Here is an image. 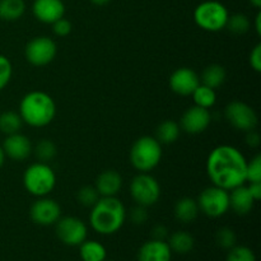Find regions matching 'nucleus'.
Returning <instances> with one entry per match:
<instances>
[{"label":"nucleus","mask_w":261,"mask_h":261,"mask_svg":"<svg viewBox=\"0 0 261 261\" xmlns=\"http://www.w3.org/2000/svg\"><path fill=\"white\" fill-rule=\"evenodd\" d=\"M246 167L245 155L232 145L214 148L206 161V172L213 185L227 191L244 185L247 181Z\"/></svg>","instance_id":"nucleus-1"},{"label":"nucleus","mask_w":261,"mask_h":261,"mask_svg":"<svg viewBox=\"0 0 261 261\" xmlns=\"http://www.w3.org/2000/svg\"><path fill=\"white\" fill-rule=\"evenodd\" d=\"M126 211L121 201L115 196H102L92 206L89 223L99 234H114L124 226Z\"/></svg>","instance_id":"nucleus-2"},{"label":"nucleus","mask_w":261,"mask_h":261,"mask_svg":"<svg viewBox=\"0 0 261 261\" xmlns=\"http://www.w3.org/2000/svg\"><path fill=\"white\" fill-rule=\"evenodd\" d=\"M19 115L23 122L30 126L43 127L55 119L56 103L46 92L32 91L20 101Z\"/></svg>","instance_id":"nucleus-3"},{"label":"nucleus","mask_w":261,"mask_h":261,"mask_svg":"<svg viewBox=\"0 0 261 261\" xmlns=\"http://www.w3.org/2000/svg\"><path fill=\"white\" fill-rule=\"evenodd\" d=\"M162 160V144L153 137H142L130 149V162L139 172H149Z\"/></svg>","instance_id":"nucleus-4"},{"label":"nucleus","mask_w":261,"mask_h":261,"mask_svg":"<svg viewBox=\"0 0 261 261\" xmlns=\"http://www.w3.org/2000/svg\"><path fill=\"white\" fill-rule=\"evenodd\" d=\"M23 185L31 195L42 198L54 190L56 175L47 163H33L23 173Z\"/></svg>","instance_id":"nucleus-5"},{"label":"nucleus","mask_w":261,"mask_h":261,"mask_svg":"<svg viewBox=\"0 0 261 261\" xmlns=\"http://www.w3.org/2000/svg\"><path fill=\"white\" fill-rule=\"evenodd\" d=\"M229 13L227 8L217 0H206L200 3L194 10V20L196 25L208 32H218L226 28Z\"/></svg>","instance_id":"nucleus-6"},{"label":"nucleus","mask_w":261,"mask_h":261,"mask_svg":"<svg viewBox=\"0 0 261 261\" xmlns=\"http://www.w3.org/2000/svg\"><path fill=\"white\" fill-rule=\"evenodd\" d=\"M199 209L211 218L224 216L229 209V193L213 185L204 189L198 198Z\"/></svg>","instance_id":"nucleus-7"},{"label":"nucleus","mask_w":261,"mask_h":261,"mask_svg":"<svg viewBox=\"0 0 261 261\" xmlns=\"http://www.w3.org/2000/svg\"><path fill=\"white\" fill-rule=\"evenodd\" d=\"M130 194L138 205L152 206L160 199L161 186L152 175L140 172L130 184Z\"/></svg>","instance_id":"nucleus-8"},{"label":"nucleus","mask_w":261,"mask_h":261,"mask_svg":"<svg viewBox=\"0 0 261 261\" xmlns=\"http://www.w3.org/2000/svg\"><path fill=\"white\" fill-rule=\"evenodd\" d=\"M58 54V46L53 38L47 36L35 37L27 43L24 50L25 59L35 66H45L55 59Z\"/></svg>","instance_id":"nucleus-9"},{"label":"nucleus","mask_w":261,"mask_h":261,"mask_svg":"<svg viewBox=\"0 0 261 261\" xmlns=\"http://www.w3.org/2000/svg\"><path fill=\"white\" fill-rule=\"evenodd\" d=\"M86 223L76 217H64L56 222V236L68 246H79L87 240Z\"/></svg>","instance_id":"nucleus-10"},{"label":"nucleus","mask_w":261,"mask_h":261,"mask_svg":"<svg viewBox=\"0 0 261 261\" xmlns=\"http://www.w3.org/2000/svg\"><path fill=\"white\" fill-rule=\"evenodd\" d=\"M226 119L237 130L250 132L255 130L257 125V115L251 106L241 101H233L227 105Z\"/></svg>","instance_id":"nucleus-11"},{"label":"nucleus","mask_w":261,"mask_h":261,"mask_svg":"<svg viewBox=\"0 0 261 261\" xmlns=\"http://www.w3.org/2000/svg\"><path fill=\"white\" fill-rule=\"evenodd\" d=\"M31 219L40 226L55 224L61 217V208L54 199L42 196L32 204L30 209Z\"/></svg>","instance_id":"nucleus-12"},{"label":"nucleus","mask_w":261,"mask_h":261,"mask_svg":"<svg viewBox=\"0 0 261 261\" xmlns=\"http://www.w3.org/2000/svg\"><path fill=\"white\" fill-rule=\"evenodd\" d=\"M212 115L208 109L193 106L184 112L180 121V127L188 134H200L211 125Z\"/></svg>","instance_id":"nucleus-13"},{"label":"nucleus","mask_w":261,"mask_h":261,"mask_svg":"<svg viewBox=\"0 0 261 261\" xmlns=\"http://www.w3.org/2000/svg\"><path fill=\"white\" fill-rule=\"evenodd\" d=\"M199 84H200V78L190 68L176 69L170 76L171 89L180 96H191Z\"/></svg>","instance_id":"nucleus-14"},{"label":"nucleus","mask_w":261,"mask_h":261,"mask_svg":"<svg viewBox=\"0 0 261 261\" xmlns=\"http://www.w3.org/2000/svg\"><path fill=\"white\" fill-rule=\"evenodd\" d=\"M32 13L40 22L53 24L65 14V5L63 0H35Z\"/></svg>","instance_id":"nucleus-15"},{"label":"nucleus","mask_w":261,"mask_h":261,"mask_svg":"<svg viewBox=\"0 0 261 261\" xmlns=\"http://www.w3.org/2000/svg\"><path fill=\"white\" fill-rule=\"evenodd\" d=\"M2 148L4 154L14 161H24L25 158L30 157L33 150L31 140L19 133L7 135Z\"/></svg>","instance_id":"nucleus-16"},{"label":"nucleus","mask_w":261,"mask_h":261,"mask_svg":"<svg viewBox=\"0 0 261 261\" xmlns=\"http://www.w3.org/2000/svg\"><path fill=\"white\" fill-rule=\"evenodd\" d=\"M172 251L166 241L161 240H150L138 251V261H171Z\"/></svg>","instance_id":"nucleus-17"},{"label":"nucleus","mask_w":261,"mask_h":261,"mask_svg":"<svg viewBox=\"0 0 261 261\" xmlns=\"http://www.w3.org/2000/svg\"><path fill=\"white\" fill-rule=\"evenodd\" d=\"M255 204V199L250 194L246 186L241 185L232 189L229 194V208L239 216H246L252 211Z\"/></svg>","instance_id":"nucleus-18"},{"label":"nucleus","mask_w":261,"mask_h":261,"mask_svg":"<svg viewBox=\"0 0 261 261\" xmlns=\"http://www.w3.org/2000/svg\"><path fill=\"white\" fill-rule=\"evenodd\" d=\"M122 188V177L115 170H106L97 177L96 189L101 196H116Z\"/></svg>","instance_id":"nucleus-19"},{"label":"nucleus","mask_w":261,"mask_h":261,"mask_svg":"<svg viewBox=\"0 0 261 261\" xmlns=\"http://www.w3.org/2000/svg\"><path fill=\"white\" fill-rule=\"evenodd\" d=\"M200 212L198 201L191 198H182L176 203L175 205V217L177 221L182 223H191L198 218Z\"/></svg>","instance_id":"nucleus-20"},{"label":"nucleus","mask_w":261,"mask_h":261,"mask_svg":"<svg viewBox=\"0 0 261 261\" xmlns=\"http://www.w3.org/2000/svg\"><path fill=\"white\" fill-rule=\"evenodd\" d=\"M79 254L83 261H105L107 251L102 244L93 240H88L79 245Z\"/></svg>","instance_id":"nucleus-21"},{"label":"nucleus","mask_w":261,"mask_h":261,"mask_svg":"<svg viewBox=\"0 0 261 261\" xmlns=\"http://www.w3.org/2000/svg\"><path fill=\"white\" fill-rule=\"evenodd\" d=\"M180 125L173 120H166L158 125L155 130V139L161 144H172L180 137Z\"/></svg>","instance_id":"nucleus-22"},{"label":"nucleus","mask_w":261,"mask_h":261,"mask_svg":"<svg viewBox=\"0 0 261 261\" xmlns=\"http://www.w3.org/2000/svg\"><path fill=\"white\" fill-rule=\"evenodd\" d=\"M24 0H0V19L17 20L24 14Z\"/></svg>","instance_id":"nucleus-23"},{"label":"nucleus","mask_w":261,"mask_h":261,"mask_svg":"<svg viewBox=\"0 0 261 261\" xmlns=\"http://www.w3.org/2000/svg\"><path fill=\"white\" fill-rule=\"evenodd\" d=\"M226 76L227 74L223 66L218 65V64H212V65L206 66L204 69L200 81L201 84H204V86L216 89L224 83Z\"/></svg>","instance_id":"nucleus-24"},{"label":"nucleus","mask_w":261,"mask_h":261,"mask_svg":"<svg viewBox=\"0 0 261 261\" xmlns=\"http://www.w3.org/2000/svg\"><path fill=\"white\" fill-rule=\"evenodd\" d=\"M168 246L171 251H175L177 254H188L194 249V237L185 231H177L172 233L168 240Z\"/></svg>","instance_id":"nucleus-25"},{"label":"nucleus","mask_w":261,"mask_h":261,"mask_svg":"<svg viewBox=\"0 0 261 261\" xmlns=\"http://www.w3.org/2000/svg\"><path fill=\"white\" fill-rule=\"evenodd\" d=\"M23 120L19 112L5 111L0 115V132L5 135L19 133Z\"/></svg>","instance_id":"nucleus-26"},{"label":"nucleus","mask_w":261,"mask_h":261,"mask_svg":"<svg viewBox=\"0 0 261 261\" xmlns=\"http://www.w3.org/2000/svg\"><path fill=\"white\" fill-rule=\"evenodd\" d=\"M194 98L196 106L204 107V109H211L214 106L217 101V94L216 91L211 87H206L204 84H199L198 88L194 91V93L191 94Z\"/></svg>","instance_id":"nucleus-27"},{"label":"nucleus","mask_w":261,"mask_h":261,"mask_svg":"<svg viewBox=\"0 0 261 261\" xmlns=\"http://www.w3.org/2000/svg\"><path fill=\"white\" fill-rule=\"evenodd\" d=\"M36 157L40 160V162L47 163L48 161L54 160L55 155L58 154V148L55 143L48 139H41L35 147Z\"/></svg>","instance_id":"nucleus-28"},{"label":"nucleus","mask_w":261,"mask_h":261,"mask_svg":"<svg viewBox=\"0 0 261 261\" xmlns=\"http://www.w3.org/2000/svg\"><path fill=\"white\" fill-rule=\"evenodd\" d=\"M226 27L236 35H244L250 30V19L242 13L229 15Z\"/></svg>","instance_id":"nucleus-29"},{"label":"nucleus","mask_w":261,"mask_h":261,"mask_svg":"<svg viewBox=\"0 0 261 261\" xmlns=\"http://www.w3.org/2000/svg\"><path fill=\"white\" fill-rule=\"evenodd\" d=\"M99 194L98 191H97L96 186H83V188L79 189L78 191V195H76V198H78V201L82 204L83 206H93L94 204L98 201L99 199Z\"/></svg>","instance_id":"nucleus-30"},{"label":"nucleus","mask_w":261,"mask_h":261,"mask_svg":"<svg viewBox=\"0 0 261 261\" xmlns=\"http://www.w3.org/2000/svg\"><path fill=\"white\" fill-rule=\"evenodd\" d=\"M226 261H256V256L247 246H233L229 250Z\"/></svg>","instance_id":"nucleus-31"},{"label":"nucleus","mask_w":261,"mask_h":261,"mask_svg":"<svg viewBox=\"0 0 261 261\" xmlns=\"http://www.w3.org/2000/svg\"><path fill=\"white\" fill-rule=\"evenodd\" d=\"M216 241L222 249L231 250L232 247L236 246V233L233 232V229L224 227V228H221L217 232Z\"/></svg>","instance_id":"nucleus-32"},{"label":"nucleus","mask_w":261,"mask_h":261,"mask_svg":"<svg viewBox=\"0 0 261 261\" xmlns=\"http://www.w3.org/2000/svg\"><path fill=\"white\" fill-rule=\"evenodd\" d=\"M246 178L250 182H261V155L257 154L247 162Z\"/></svg>","instance_id":"nucleus-33"},{"label":"nucleus","mask_w":261,"mask_h":261,"mask_svg":"<svg viewBox=\"0 0 261 261\" xmlns=\"http://www.w3.org/2000/svg\"><path fill=\"white\" fill-rule=\"evenodd\" d=\"M13 74V66L9 59L7 56L0 54V91L4 89L5 87L9 84L10 79H12Z\"/></svg>","instance_id":"nucleus-34"},{"label":"nucleus","mask_w":261,"mask_h":261,"mask_svg":"<svg viewBox=\"0 0 261 261\" xmlns=\"http://www.w3.org/2000/svg\"><path fill=\"white\" fill-rule=\"evenodd\" d=\"M53 31L56 36H60V37L68 36L71 32V23L64 17L60 18L53 23Z\"/></svg>","instance_id":"nucleus-35"},{"label":"nucleus","mask_w":261,"mask_h":261,"mask_svg":"<svg viewBox=\"0 0 261 261\" xmlns=\"http://www.w3.org/2000/svg\"><path fill=\"white\" fill-rule=\"evenodd\" d=\"M130 219L134 224H144L148 219L147 206L137 205L135 208H133L132 213H130Z\"/></svg>","instance_id":"nucleus-36"},{"label":"nucleus","mask_w":261,"mask_h":261,"mask_svg":"<svg viewBox=\"0 0 261 261\" xmlns=\"http://www.w3.org/2000/svg\"><path fill=\"white\" fill-rule=\"evenodd\" d=\"M250 65L255 71H261V43H257L250 54Z\"/></svg>","instance_id":"nucleus-37"},{"label":"nucleus","mask_w":261,"mask_h":261,"mask_svg":"<svg viewBox=\"0 0 261 261\" xmlns=\"http://www.w3.org/2000/svg\"><path fill=\"white\" fill-rule=\"evenodd\" d=\"M260 135L259 133H256L255 130H250V132H247V135H246V143L247 145H250V147L252 148H256L260 145Z\"/></svg>","instance_id":"nucleus-38"},{"label":"nucleus","mask_w":261,"mask_h":261,"mask_svg":"<svg viewBox=\"0 0 261 261\" xmlns=\"http://www.w3.org/2000/svg\"><path fill=\"white\" fill-rule=\"evenodd\" d=\"M168 236V231L165 226L162 224H158L153 228V239L154 240H161V241H165Z\"/></svg>","instance_id":"nucleus-39"},{"label":"nucleus","mask_w":261,"mask_h":261,"mask_svg":"<svg viewBox=\"0 0 261 261\" xmlns=\"http://www.w3.org/2000/svg\"><path fill=\"white\" fill-rule=\"evenodd\" d=\"M250 194L252 195V198L255 199V201L260 200L261 198V182H250V186H247Z\"/></svg>","instance_id":"nucleus-40"},{"label":"nucleus","mask_w":261,"mask_h":261,"mask_svg":"<svg viewBox=\"0 0 261 261\" xmlns=\"http://www.w3.org/2000/svg\"><path fill=\"white\" fill-rule=\"evenodd\" d=\"M255 30H256L257 35H261V13H257L256 18H255Z\"/></svg>","instance_id":"nucleus-41"},{"label":"nucleus","mask_w":261,"mask_h":261,"mask_svg":"<svg viewBox=\"0 0 261 261\" xmlns=\"http://www.w3.org/2000/svg\"><path fill=\"white\" fill-rule=\"evenodd\" d=\"M89 2L93 3L94 5H106V4H109L111 0H89Z\"/></svg>","instance_id":"nucleus-42"},{"label":"nucleus","mask_w":261,"mask_h":261,"mask_svg":"<svg viewBox=\"0 0 261 261\" xmlns=\"http://www.w3.org/2000/svg\"><path fill=\"white\" fill-rule=\"evenodd\" d=\"M4 161H5V154H4V150H3V148L0 147V168H2V166L4 165Z\"/></svg>","instance_id":"nucleus-43"},{"label":"nucleus","mask_w":261,"mask_h":261,"mask_svg":"<svg viewBox=\"0 0 261 261\" xmlns=\"http://www.w3.org/2000/svg\"><path fill=\"white\" fill-rule=\"evenodd\" d=\"M250 3H251V4L254 5L255 8H260L261 7V0H250Z\"/></svg>","instance_id":"nucleus-44"},{"label":"nucleus","mask_w":261,"mask_h":261,"mask_svg":"<svg viewBox=\"0 0 261 261\" xmlns=\"http://www.w3.org/2000/svg\"><path fill=\"white\" fill-rule=\"evenodd\" d=\"M105 261H110V260H105Z\"/></svg>","instance_id":"nucleus-45"}]
</instances>
